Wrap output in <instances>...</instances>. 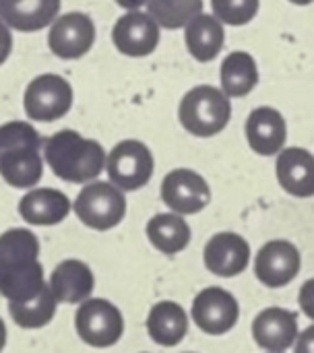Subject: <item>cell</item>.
Instances as JSON below:
<instances>
[{"label":"cell","mask_w":314,"mask_h":353,"mask_svg":"<svg viewBox=\"0 0 314 353\" xmlns=\"http://www.w3.org/2000/svg\"><path fill=\"white\" fill-rule=\"evenodd\" d=\"M62 0H0V19L19 33L50 27L60 14Z\"/></svg>","instance_id":"cell-19"},{"label":"cell","mask_w":314,"mask_h":353,"mask_svg":"<svg viewBox=\"0 0 314 353\" xmlns=\"http://www.w3.org/2000/svg\"><path fill=\"white\" fill-rule=\"evenodd\" d=\"M118 6H122L124 10H139L141 6L147 4V0H114Z\"/></svg>","instance_id":"cell-32"},{"label":"cell","mask_w":314,"mask_h":353,"mask_svg":"<svg viewBox=\"0 0 314 353\" xmlns=\"http://www.w3.org/2000/svg\"><path fill=\"white\" fill-rule=\"evenodd\" d=\"M213 14L232 27L248 25L261 8V0H211Z\"/></svg>","instance_id":"cell-27"},{"label":"cell","mask_w":314,"mask_h":353,"mask_svg":"<svg viewBox=\"0 0 314 353\" xmlns=\"http://www.w3.org/2000/svg\"><path fill=\"white\" fill-rule=\"evenodd\" d=\"M46 283L37 236L27 228L0 234V296L8 304H23L33 300Z\"/></svg>","instance_id":"cell-1"},{"label":"cell","mask_w":314,"mask_h":353,"mask_svg":"<svg viewBox=\"0 0 314 353\" xmlns=\"http://www.w3.org/2000/svg\"><path fill=\"white\" fill-rule=\"evenodd\" d=\"M232 118V99L213 85H197L188 89L178 103V120L182 128L199 139H211L226 130Z\"/></svg>","instance_id":"cell-3"},{"label":"cell","mask_w":314,"mask_h":353,"mask_svg":"<svg viewBox=\"0 0 314 353\" xmlns=\"http://www.w3.org/2000/svg\"><path fill=\"white\" fill-rule=\"evenodd\" d=\"M106 172L122 192H135L149 184L155 172L151 149L139 139H124L112 147L106 157Z\"/></svg>","instance_id":"cell-5"},{"label":"cell","mask_w":314,"mask_h":353,"mask_svg":"<svg viewBox=\"0 0 314 353\" xmlns=\"http://www.w3.org/2000/svg\"><path fill=\"white\" fill-rule=\"evenodd\" d=\"M222 91L230 99L246 97L259 85V66L253 54L244 50L230 52L219 66Z\"/></svg>","instance_id":"cell-24"},{"label":"cell","mask_w":314,"mask_h":353,"mask_svg":"<svg viewBox=\"0 0 314 353\" xmlns=\"http://www.w3.org/2000/svg\"><path fill=\"white\" fill-rule=\"evenodd\" d=\"M159 194L164 205L178 215H197L211 203L209 182L195 170L176 168L161 180Z\"/></svg>","instance_id":"cell-8"},{"label":"cell","mask_w":314,"mask_h":353,"mask_svg":"<svg viewBox=\"0 0 314 353\" xmlns=\"http://www.w3.org/2000/svg\"><path fill=\"white\" fill-rule=\"evenodd\" d=\"M108 153L95 139L77 130H58L43 145V161L52 174L70 184H89L106 170Z\"/></svg>","instance_id":"cell-2"},{"label":"cell","mask_w":314,"mask_h":353,"mask_svg":"<svg viewBox=\"0 0 314 353\" xmlns=\"http://www.w3.org/2000/svg\"><path fill=\"white\" fill-rule=\"evenodd\" d=\"M298 304H300L302 312H304L311 321H314V277L302 283L300 294H298Z\"/></svg>","instance_id":"cell-29"},{"label":"cell","mask_w":314,"mask_h":353,"mask_svg":"<svg viewBox=\"0 0 314 353\" xmlns=\"http://www.w3.org/2000/svg\"><path fill=\"white\" fill-rule=\"evenodd\" d=\"M79 221L95 232H108L126 217V196L112 182L93 180L81 188L72 203Z\"/></svg>","instance_id":"cell-4"},{"label":"cell","mask_w":314,"mask_h":353,"mask_svg":"<svg viewBox=\"0 0 314 353\" xmlns=\"http://www.w3.org/2000/svg\"><path fill=\"white\" fill-rule=\"evenodd\" d=\"M188 353H190V352H188Z\"/></svg>","instance_id":"cell-36"},{"label":"cell","mask_w":314,"mask_h":353,"mask_svg":"<svg viewBox=\"0 0 314 353\" xmlns=\"http://www.w3.org/2000/svg\"><path fill=\"white\" fill-rule=\"evenodd\" d=\"M244 134H246L248 147L257 155L273 157L286 149L288 124L279 110L271 105H259L248 114L244 122Z\"/></svg>","instance_id":"cell-13"},{"label":"cell","mask_w":314,"mask_h":353,"mask_svg":"<svg viewBox=\"0 0 314 353\" xmlns=\"http://www.w3.org/2000/svg\"><path fill=\"white\" fill-rule=\"evenodd\" d=\"M190 316L203 333L219 337L236 327L240 306L232 292L224 288H205L195 296Z\"/></svg>","instance_id":"cell-10"},{"label":"cell","mask_w":314,"mask_h":353,"mask_svg":"<svg viewBox=\"0 0 314 353\" xmlns=\"http://www.w3.org/2000/svg\"><path fill=\"white\" fill-rule=\"evenodd\" d=\"M226 41L224 23L213 12H201L197 14L186 27H184V43L188 54L197 62H211L217 58Z\"/></svg>","instance_id":"cell-21"},{"label":"cell","mask_w":314,"mask_h":353,"mask_svg":"<svg viewBox=\"0 0 314 353\" xmlns=\"http://www.w3.org/2000/svg\"><path fill=\"white\" fill-rule=\"evenodd\" d=\"M265 353H273V352H265Z\"/></svg>","instance_id":"cell-35"},{"label":"cell","mask_w":314,"mask_h":353,"mask_svg":"<svg viewBox=\"0 0 314 353\" xmlns=\"http://www.w3.org/2000/svg\"><path fill=\"white\" fill-rule=\"evenodd\" d=\"M149 17L161 29H182L186 27L197 14L203 12V0H147L145 4Z\"/></svg>","instance_id":"cell-26"},{"label":"cell","mask_w":314,"mask_h":353,"mask_svg":"<svg viewBox=\"0 0 314 353\" xmlns=\"http://www.w3.org/2000/svg\"><path fill=\"white\" fill-rule=\"evenodd\" d=\"M75 101L70 83L56 72H43L29 81L23 93V110L33 122H56L64 118Z\"/></svg>","instance_id":"cell-6"},{"label":"cell","mask_w":314,"mask_h":353,"mask_svg":"<svg viewBox=\"0 0 314 353\" xmlns=\"http://www.w3.org/2000/svg\"><path fill=\"white\" fill-rule=\"evenodd\" d=\"M75 329L89 347L106 350L116 345L124 335V316L118 306L104 298H89L75 312Z\"/></svg>","instance_id":"cell-7"},{"label":"cell","mask_w":314,"mask_h":353,"mask_svg":"<svg viewBox=\"0 0 314 353\" xmlns=\"http://www.w3.org/2000/svg\"><path fill=\"white\" fill-rule=\"evenodd\" d=\"M300 269V250L288 240H271L263 244L255 256V275L269 290L290 285L298 277Z\"/></svg>","instance_id":"cell-12"},{"label":"cell","mask_w":314,"mask_h":353,"mask_svg":"<svg viewBox=\"0 0 314 353\" xmlns=\"http://www.w3.org/2000/svg\"><path fill=\"white\" fill-rule=\"evenodd\" d=\"M21 147H41V137L31 122L10 120L0 124V153Z\"/></svg>","instance_id":"cell-28"},{"label":"cell","mask_w":314,"mask_h":353,"mask_svg":"<svg viewBox=\"0 0 314 353\" xmlns=\"http://www.w3.org/2000/svg\"><path fill=\"white\" fill-rule=\"evenodd\" d=\"M298 335V316L286 308H265L253 321V339L265 352L286 353L294 347Z\"/></svg>","instance_id":"cell-15"},{"label":"cell","mask_w":314,"mask_h":353,"mask_svg":"<svg viewBox=\"0 0 314 353\" xmlns=\"http://www.w3.org/2000/svg\"><path fill=\"white\" fill-rule=\"evenodd\" d=\"M203 263L217 277H238L251 263V244L236 232H219L205 244Z\"/></svg>","instance_id":"cell-14"},{"label":"cell","mask_w":314,"mask_h":353,"mask_svg":"<svg viewBox=\"0 0 314 353\" xmlns=\"http://www.w3.org/2000/svg\"><path fill=\"white\" fill-rule=\"evenodd\" d=\"M279 186L296 199L314 196V155L302 147H286L275 161Z\"/></svg>","instance_id":"cell-16"},{"label":"cell","mask_w":314,"mask_h":353,"mask_svg":"<svg viewBox=\"0 0 314 353\" xmlns=\"http://www.w3.org/2000/svg\"><path fill=\"white\" fill-rule=\"evenodd\" d=\"M159 29L147 10H126L112 27V43L128 58H145L157 50Z\"/></svg>","instance_id":"cell-11"},{"label":"cell","mask_w":314,"mask_h":353,"mask_svg":"<svg viewBox=\"0 0 314 353\" xmlns=\"http://www.w3.org/2000/svg\"><path fill=\"white\" fill-rule=\"evenodd\" d=\"M19 215L29 225H58L72 211L70 199L58 188H31L19 201Z\"/></svg>","instance_id":"cell-17"},{"label":"cell","mask_w":314,"mask_h":353,"mask_svg":"<svg viewBox=\"0 0 314 353\" xmlns=\"http://www.w3.org/2000/svg\"><path fill=\"white\" fill-rule=\"evenodd\" d=\"M43 176L41 147H21L0 153V178L19 190H31Z\"/></svg>","instance_id":"cell-20"},{"label":"cell","mask_w":314,"mask_h":353,"mask_svg":"<svg viewBox=\"0 0 314 353\" xmlns=\"http://www.w3.org/2000/svg\"><path fill=\"white\" fill-rule=\"evenodd\" d=\"M12 52V29L0 19V66L8 60Z\"/></svg>","instance_id":"cell-30"},{"label":"cell","mask_w":314,"mask_h":353,"mask_svg":"<svg viewBox=\"0 0 314 353\" xmlns=\"http://www.w3.org/2000/svg\"><path fill=\"white\" fill-rule=\"evenodd\" d=\"M56 308H58V302L48 283L33 300L23 302V304H8L10 319L21 329H43L46 325L54 321Z\"/></svg>","instance_id":"cell-25"},{"label":"cell","mask_w":314,"mask_h":353,"mask_svg":"<svg viewBox=\"0 0 314 353\" xmlns=\"http://www.w3.org/2000/svg\"><path fill=\"white\" fill-rule=\"evenodd\" d=\"M288 2H292V4H298V6H308V4H313L314 0H288Z\"/></svg>","instance_id":"cell-34"},{"label":"cell","mask_w":314,"mask_h":353,"mask_svg":"<svg viewBox=\"0 0 314 353\" xmlns=\"http://www.w3.org/2000/svg\"><path fill=\"white\" fill-rule=\"evenodd\" d=\"M4 347H6V325L0 319V353L4 352Z\"/></svg>","instance_id":"cell-33"},{"label":"cell","mask_w":314,"mask_h":353,"mask_svg":"<svg viewBox=\"0 0 314 353\" xmlns=\"http://www.w3.org/2000/svg\"><path fill=\"white\" fill-rule=\"evenodd\" d=\"M147 333L161 347L178 345L188 333V314L172 300L157 302L147 316Z\"/></svg>","instance_id":"cell-23"},{"label":"cell","mask_w":314,"mask_h":353,"mask_svg":"<svg viewBox=\"0 0 314 353\" xmlns=\"http://www.w3.org/2000/svg\"><path fill=\"white\" fill-rule=\"evenodd\" d=\"M294 353H314V325L298 335L294 343Z\"/></svg>","instance_id":"cell-31"},{"label":"cell","mask_w":314,"mask_h":353,"mask_svg":"<svg viewBox=\"0 0 314 353\" xmlns=\"http://www.w3.org/2000/svg\"><path fill=\"white\" fill-rule=\"evenodd\" d=\"M95 23L87 12L70 10L58 14L48 31V48L62 60L83 58L95 43Z\"/></svg>","instance_id":"cell-9"},{"label":"cell","mask_w":314,"mask_h":353,"mask_svg":"<svg viewBox=\"0 0 314 353\" xmlns=\"http://www.w3.org/2000/svg\"><path fill=\"white\" fill-rule=\"evenodd\" d=\"M48 285L58 304H83L95 290V275L87 263L66 259L56 265Z\"/></svg>","instance_id":"cell-18"},{"label":"cell","mask_w":314,"mask_h":353,"mask_svg":"<svg viewBox=\"0 0 314 353\" xmlns=\"http://www.w3.org/2000/svg\"><path fill=\"white\" fill-rule=\"evenodd\" d=\"M147 240L155 250L166 256H174L190 244L193 232L184 215L178 213H157L145 225Z\"/></svg>","instance_id":"cell-22"}]
</instances>
